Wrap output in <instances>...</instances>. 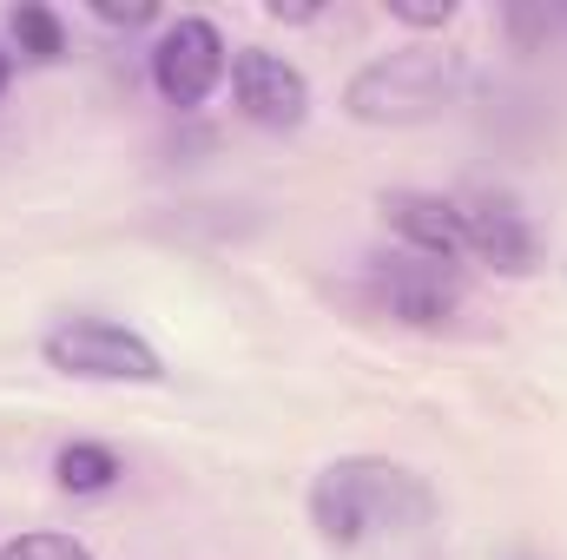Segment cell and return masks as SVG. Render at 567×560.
Masks as SVG:
<instances>
[{"label": "cell", "mask_w": 567, "mask_h": 560, "mask_svg": "<svg viewBox=\"0 0 567 560\" xmlns=\"http://www.w3.org/2000/svg\"><path fill=\"white\" fill-rule=\"evenodd\" d=\"M310 521L330 548H357L370 535H403L429 521V488L396 468V462H377V455H350V462H330L310 488Z\"/></svg>", "instance_id": "cell-1"}, {"label": "cell", "mask_w": 567, "mask_h": 560, "mask_svg": "<svg viewBox=\"0 0 567 560\" xmlns=\"http://www.w3.org/2000/svg\"><path fill=\"white\" fill-rule=\"evenodd\" d=\"M455 93H462V60H455V53L410 46V53L370 60V66L350 80L343 106H350L357 120H370V126H410V120L442 113Z\"/></svg>", "instance_id": "cell-2"}, {"label": "cell", "mask_w": 567, "mask_h": 560, "mask_svg": "<svg viewBox=\"0 0 567 560\" xmlns=\"http://www.w3.org/2000/svg\"><path fill=\"white\" fill-rule=\"evenodd\" d=\"M40 350L60 376H80V383H165L158 350L113 317H66L47 330Z\"/></svg>", "instance_id": "cell-3"}, {"label": "cell", "mask_w": 567, "mask_h": 560, "mask_svg": "<svg viewBox=\"0 0 567 560\" xmlns=\"http://www.w3.org/2000/svg\"><path fill=\"white\" fill-rule=\"evenodd\" d=\"M225 66H231L225 33H218L205 13H178V20H165L158 40H152V86H158V100L178 106V113L198 106V100H212L218 80H225Z\"/></svg>", "instance_id": "cell-4"}, {"label": "cell", "mask_w": 567, "mask_h": 560, "mask_svg": "<svg viewBox=\"0 0 567 560\" xmlns=\"http://www.w3.org/2000/svg\"><path fill=\"white\" fill-rule=\"evenodd\" d=\"M455 211H462V245H468V258H482L488 271H502V278H528L535 265H542V231H535V218L522 211V198L515 191H468V198H455Z\"/></svg>", "instance_id": "cell-5"}, {"label": "cell", "mask_w": 567, "mask_h": 560, "mask_svg": "<svg viewBox=\"0 0 567 560\" xmlns=\"http://www.w3.org/2000/svg\"><path fill=\"white\" fill-rule=\"evenodd\" d=\"M231 93L245 106L251 126H271V133H290L310 120V80L303 66H290L271 46H238L231 53Z\"/></svg>", "instance_id": "cell-6"}, {"label": "cell", "mask_w": 567, "mask_h": 560, "mask_svg": "<svg viewBox=\"0 0 567 560\" xmlns=\"http://www.w3.org/2000/svg\"><path fill=\"white\" fill-rule=\"evenodd\" d=\"M370 283H377V303H383L390 317H403V323H449V317L462 310L455 271L435 265V258H416V251L377 258V265H370Z\"/></svg>", "instance_id": "cell-7"}, {"label": "cell", "mask_w": 567, "mask_h": 560, "mask_svg": "<svg viewBox=\"0 0 567 560\" xmlns=\"http://www.w3.org/2000/svg\"><path fill=\"white\" fill-rule=\"evenodd\" d=\"M383 225H390L416 258H435V265H449V258L468 251V245H462V211H455V198H442V191H383Z\"/></svg>", "instance_id": "cell-8"}, {"label": "cell", "mask_w": 567, "mask_h": 560, "mask_svg": "<svg viewBox=\"0 0 567 560\" xmlns=\"http://www.w3.org/2000/svg\"><path fill=\"white\" fill-rule=\"evenodd\" d=\"M53 475H60L66 495H106V488H120L126 462H120L106 442H66L60 462H53Z\"/></svg>", "instance_id": "cell-9"}, {"label": "cell", "mask_w": 567, "mask_h": 560, "mask_svg": "<svg viewBox=\"0 0 567 560\" xmlns=\"http://www.w3.org/2000/svg\"><path fill=\"white\" fill-rule=\"evenodd\" d=\"M7 27H13V46L27 53V60H60L66 53V27H60V13L53 7H13L7 13Z\"/></svg>", "instance_id": "cell-10"}, {"label": "cell", "mask_w": 567, "mask_h": 560, "mask_svg": "<svg viewBox=\"0 0 567 560\" xmlns=\"http://www.w3.org/2000/svg\"><path fill=\"white\" fill-rule=\"evenodd\" d=\"M0 560H93V548L73 535H20L0 548Z\"/></svg>", "instance_id": "cell-11"}, {"label": "cell", "mask_w": 567, "mask_h": 560, "mask_svg": "<svg viewBox=\"0 0 567 560\" xmlns=\"http://www.w3.org/2000/svg\"><path fill=\"white\" fill-rule=\"evenodd\" d=\"M390 20H403V27H449L455 20V7L442 0V7H410V0H390Z\"/></svg>", "instance_id": "cell-12"}, {"label": "cell", "mask_w": 567, "mask_h": 560, "mask_svg": "<svg viewBox=\"0 0 567 560\" xmlns=\"http://www.w3.org/2000/svg\"><path fill=\"white\" fill-rule=\"evenodd\" d=\"M93 13H100L106 27H145V20H158L152 7H93Z\"/></svg>", "instance_id": "cell-13"}, {"label": "cell", "mask_w": 567, "mask_h": 560, "mask_svg": "<svg viewBox=\"0 0 567 560\" xmlns=\"http://www.w3.org/2000/svg\"><path fill=\"white\" fill-rule=\"evenodd\" d=\"M271 20H317V7H284V0H271Z\"/></svg>", "instance_id": "cell-14"}, {"label": "cell", "mask_w": 567, "mask_h": 560, "mask_svg": "<svg viewBox=\"0 0 567 560\" xmlns=\"http://www.w3.org/2000/svg\"><path fill=\"white\" fill-rule=\"evenodd\" d=\"M7 73H13V53L0 46V93H7Z\"/></svg>", "instance_id": "cell-15"}]
</instances>
